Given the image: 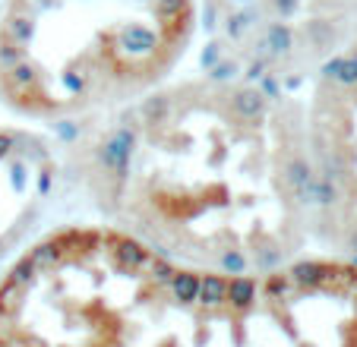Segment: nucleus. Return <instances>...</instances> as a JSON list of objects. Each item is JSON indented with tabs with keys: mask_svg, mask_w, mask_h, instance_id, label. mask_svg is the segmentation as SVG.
<instances>
[{
	"mask_svg": "<svg viewBox=\"0 0 357 347\" xmlns=\"http://www.w3.org/2000/svg\"><path fill=\"white\" fill-rule=\"evenodd\" d=\"M67 177L101 224L202 272H266L317 237L301 111L250 79L174 76L95 117Z\"/></svg>",
	"mask_w": 357,
	"mask_h": 347,
	"instance_id": "1",
	"label": "nucleus"
},
{
	"mask_svg": "<svg viewBox=\"0 0 357 347\" xmlns=\"http://www.w3.org/2000/svg\"><path fill=\"white\" fill-rule=\"evenodd\" d=\"M0 347H357V262L222 275L101 221L61 224L0 278Z\"/></svg>",
	"mask_w": 357,
	"mask_h": 347,
	"instance_id": "2",
	"label": "nucleus"
},
{
	"mask_svg": "<svg viewBox=\"0 0 357 347\" xmlns=\"http://www.w3.org/2000/svg\"><path fill=\"white\" fill-rule=\"evenodd\" d=\"M196 0H3L0 105L32 127L95 121L174 79Z\"/></svg>",
	"mask_w": 357,
	"mask_h": 347,
	"instance_id": "3",
	"label": "nucleus"
},
{
	"mask_svg": "<svg viewBox=\"0 0 357 347\" xmlns=\"http://www.w3.org/2000/svg\"><path fill=\"white\" fill-rule=\"evenodd\" d=\"M70 183L67 155L32 123H0V278L51 231L47 215Z\"/></svg>",
	"mask_w": 357,
	"mask_h": 347,
	"instance_id": "4",
	"label": "nucleus"
}]
</instances>
